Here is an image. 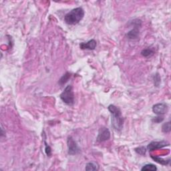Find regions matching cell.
I'll use <instances>...</instances> for the list:
<instances>
[{"mask_svg": "<svg viewBox=\"0 0 171 171\" xmlns=\"http://www.w3.org/2000/svg\"><path fill=\"white\" fill-rule=\"evenodd\" d=\"M70 77H71V74L70 73V72H66L65 74H64L62 76V78H60V80H59V82H58L59 84L61 85V86L65 84L68 82V80L70 78Z\"/></svg>", "mask_w": 171, "mask_h": 171, "instance_id": "8fae6325", "label": "cell"}, {"mask_svg": "<svg viewBox=\"0 0 171 171\" xmlns=\"http://www.w3.org/2000/svg\"><path fill=\"white\" fill-rule=\"evenodd\" d=\"M154 53H155V52H154V50H152L151 48L144 49L142 51V52H141V54H142V55H143L144 57L151 56V55L154 54Z\"/></svg>", "mask_w": 171, "mask_h": 171, "instance_id": "4fadbf2b", "label": "cell"}, {"mask_svg": "<svg viewBox=\"0 0 171 171\" xmlns=\"http://www.w3.org/2000/svg\"><path fill=\"white\" fill-rule=\"evenodd\" d=\"M110 138V132L108 128L106 127H102L100 128L97 136V141L99 142H103L108 140Z\"/></svg>", "mask_w": 171, "mask_h": 171, "instance_id": "5b68a950", "label": "cell"}, {"mask_svg": "<svg viewBox=\"0 0 171 171\" xmlns=\"http://www.w3.org/2000/svg\"><path fill=\"white\" fill-rule=\"evenodd\" d=\"M152 111L154 113L159 115V116H162V115L167 112L168 106L166 104L164 103V102L156 104L152 107Z\"/></svg>", "mask_w": 171, "mask_h": 171, "instance_id": "52a82bcc", "label": "cell"}, {"mask_svg": "<svg viewBox=\"0 0 171 171\" xmlns=\"http://www.w3.org/2000/svg\"><path fill=\"white\" fill-rule=\"evenodd\" d=\"M44 142H45V144H46V148H45L46 153L47 155L50 156H51V155H52V149H51L50 146H48V145L47 144L46 141Z\"/></svg>", "mask_w": 171, "mask_h": 171, "instance_id": "e0dca14e", "label": "cell"}, {"mask_svg": "<svg viewBox=\"0 0 171 171\" xmlns=\"http://www.w3.org/2000/svg\"><path fill=\"white\" fill-rule=\"evenodd\" d=\"M84 14L82 7H76L68 13L64 17V21L68 25H76L83 19Z\"/></svg>", "mask_w": 171, "mask_h": 171, "instance_id": "7a4b0ae2", "label": "cell"}, {"mask_svg": "<svg viewBox=\"0 0 171 171\" xmlns=\"http://www.w3.org/2000/svg\"><path fill=\"white\" fill-rule=\"evenodd\" d=\"M59 97L65 104L70 106L73 105L74 103V94L72 86H67Z\"/></svg>", "mask_w": 171, "mask_h": 171, "instance_id": "3957f363", "label": "cell"}, {"mask_svg": "<svg viewBox=\"0 0 171 171\" xmlns=\"http://www.w3.org/2000/svg\"><path fill=\"white\" fill-rule=\"evenodd\" d=\"M151 158L155 162H158V163L162 165H168L170 164V159L167 160H164V159H162V158L159 156H151Z\"/></svg>", "mask_w": 171, "mask_h": 171, "instance_id": "30bf717a", "label": "cell"}, {"mask_svg": "<svg viewBox=\"0 0 171 171\" xmlns=\"http://www.w3.org/2000/svg\"><path fill=\"white\" fill-rule=\"evenodd\" d=\"M97 42L95 40H91L88 42H82L80 44V48L82 50H94L96 47Z\"/></svg>", "mask_w": 171, "mask_h": 171, "instance_id": "9c48e42d", "label": "cell"}, {"mask_svg": "<svg viewBox=\"0 0 171 171\" xmlns=\"http://www.w3.org/2000/svg\"><path fill=\"white\" fill-rule=\"evenodd\" d=\"M171 130V126H170V122H168L164 123L162 127V131L164 132V133H169L170 132Z\"/></svg>", "mask_w": 171, "mask_h": 171, "instance_id": "9a60e30c", "label": "cell"}, {"mask_svg": "<svg viewBox=\"0 0 171 171\" xmlns=\"http://www.w3.org/2000/svg\"><path fill=\"white\" fill-rule=\"evenodd\" d=\"M135 151L136 152H137L138 154H139V155H144L145 154H146L147 149H146V148L144 147H141L136 148L135 149Z\"/></svg>", "mask_w": 171, "mask_h": 171, "instance_id": "2e32d148", "label": "cell"}, {"mask_svg": "<svg viewBox=\"0 0 171 171\" xmlns=\"http://www.w3.org/2000/svg\"><path fill=\"white\" fill-rule=\"evenodd\" d=\"M169 146V143L167 141L165 140H161V141H153V142L150 143L147 148L149 151H153L157 149H160L165 147Z\"/></svg>", "mask_w": 171, "mask_h": 171, "instance_id": "ba28073f", "label": "cell"}, {"mask_svg": "<svg viewBox=\"0 0 171 171\" xmlns=\"http://www.w3.org/2000/svg\"><path fill=\"white\" fill-rule=\"evenodd\" d=\"M141 170L145 171V170H151V171H156L157 170L156 166L155 164H147L146 165H144L143 167L141 169Z\"/></svg>", "mask_w": 171, "mask_h": 171, "instance_id": "5bb4252c", "label": "cell"}, {"mask_svg": "<svg viewBox=\"0 0 171 171\" xmlns=\"http://www.w3.org/2000/svg\"><path fill=\"white\" fill-rule=\"evenodd\" d=\"M164 120V118L162 116H157L154 118L152 119V122H155V123H160V122H162Z\"/></svg>", "mask_w": 171, "mask_h": 171, "instance_id": "ac0fdd59", "label": "cell"}, {"mask_svg": "<svg viewBox=\"0 0 171 171\" xmlns=\"http://www.w3.org/2000/svg\"><path fill=\"white\" fill-rule=\"evenodd\" d=\"M68 148V154L70 155H77L80 152V148L78 147V144L72 138L71 136L68 137L67 140Z\"/></svg>", "mask_w": 171, "mask_h": 171, "instance_id": "8992f818", "label": "cell"}, {"mask_svg": "<svg viewBox=\"0 0 171 171\" xmlns=\"http://www.w3.org/2000/svg\"><path fill=\"white\" fill-rule=\"evenodd\" d=\"M130 23H131L130 24L134 28H132L129 32H128L126 33V36L128 37V38H129L130 40L137 39L139 36V33H140L139 28L141 27L142 22H141V20L138 19H136V20H134L133 21H132Z\"/></svg>", "mask_w": 171, "mask_h": 171, "instance_id": "277c9868", "label": "cell"}, {"mask_svg": "<svg viewBox=\"0 0 171 171\" xmlns=\"http://www.w3.org/2000/svg\"><path fill=\"white\" fill-rule=\"evenodd\" d=\"M86 170L92 171V170H99V166L98 164L94 163V162H88V163L86 166L85 168Z\"/></svg>", "mask_w": 171, "mask_h": 171, "instance_id": "7c38bea8", "label": "cell"}, {"mask_svg": "<svg viewBox=\"0 0 171 171\" xmlns=\"http://www.w3.org/2000/svg\"><path fill=\"white\" fill-rule=\"evenodd\" d=\"M108 110L112 116L111 121H112V126L115 130L118 131L121 130L124 125V118L122 116L121 110L117 106L111 104L108 106Z\"/></svg>", "mask_w": 171, "mask_h": 171, "instance_id": "6da1fadb", "label": "cell"}]
</instances>
